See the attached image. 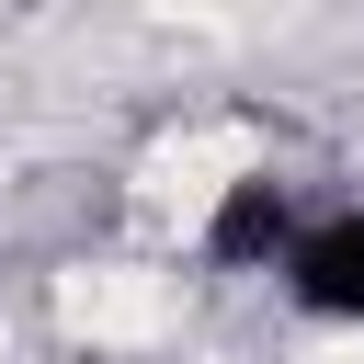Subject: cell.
I'll return each instance as SVG.
<instances>
[{
  "mask_svg": "<svg viewBox=\"0 0 364 364\" xmlns=\"http://www.w3.org/2000/svg\"><path fill=\"white\" fill-rule=\"evenodd\" d=\"M57 330L80 353H159L182 330V284L159 262H68L57 273Z\"/></svg>",
  "mask_w": 364,
  "mask_h": 364,
  "instance_id": "obj_1",
  "label": "cell"
},
{
  "mask_svg": "<svg viewBox=\"0 0 364 364\" xmlns=\"http://www.w3.org/2000/svg\"><path fill=\"white\" fill-rule=\"evenodd\" d=\"M296 364H364V330H318V341H307Z\"/></svg>",
  "mask_w": 364,
  "mask_h": 364,
  "instance_id": "obj_2",
  "label": "cell"
}]
</instances>
